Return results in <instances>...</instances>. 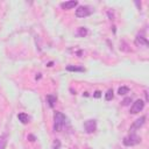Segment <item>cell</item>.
Wrapping results in <instances>:
<instances>
[{"mask_svg": "<svg viewBox=\"0 0 149 149\" xmlns=\"http://www.w3.org/2000/svg\"><path fill=\"white\" fill-rule=\"evenodd\" d=\"M66 121H68L66 116L63 113L56 111L54 113V132H61L65 126Z\"/></svg>", "mask_w": 149, "mask_h": 149, "instance_id": "obj_1", "label": "cell"}, {"mask_svg": "<svg viewBox=\"0 0 149 149\" xmlns=\"http://www.w3.org/2000/svg\"><path fill=\"white\" fill-rule=\"evenodd\" d=\"M141 142V137L139 135H136L135 133H130L128 136H126L123 140H122V143L123 146L126 147H133V146H136Z\"/></svg>", "mask_w": 149, "mask_h": 149, "instance_id": "obj_2", "label": "cell"}, {"mask_svg": "<svg viewBox=\"0 0 149 149\" xmlns=\"http://www.w3.org/2000/svg\"><path fill=\"white\" fill-rule=\"evenodd\" d=\"M93 13V9L90 7V6H78L77 9H76V16L77 17H86V16H90L91 14Z\"/></svg>", "mask_w": 149, "mask_h": 149, "instance_id": "obj_3", "label": "cell"}, {"mask_svg": "<svg viewBox=\"0 0 149 149\" xmlns=\"http://www.w3.org/2000/svg\"><path fill=\"white\" fill-rule=\"evenodd\" d=\"M144 105H146V102H144L142 99L135 100V101L132 104V106H130V109H129L130 114H137V113H140V112L144 108Z\"/></svg>", "mask_w": 149, "mask_h": 149, "instance_id": "obj_4", "label": "cell"}, {"mask_svg": "<svg viewBox=\"0 0 149 149\" xmlns=\"http://www.w3.org/2000/svg\"><path fill=\"white\" fill-rule=\"evenodd\" d=\"M84 129L87 134H92L95 132L97 129V121L94 119H90V120H86L84 122Z\"/></svg>", "mask_w": 149, "mask_h": 149, "instance_id": "obj_5", "label": "cell"}, {"mask_svg": "<svg viewBox=\"0 0 149 149\" xmlns=\"http://www.w3.org/2000/svg\"><path fill=\"white\" fill-rule=\"evenodd\" d=\"M144 122H146V116H144V115H142V116H140L139 119H136V120L132 123V126H130V128H129L130 133H135L136 129H140V128L144 125Z\"/></svg>", "mask_w": 149, "mask_h": 149, "instance_id": "obj_6", "label": "cell"}, {"mask_svg": "<svg viewBox=\"0 0 149 149\" xmlns=\"http://www.w3.org/2000/svg\"><path fill=\"white\" fill-rule=\"evenodd\" d=\"M78 6V1L77 0H71V1H64V2H61V7L63 9H72L74 7Z\"/></svg>", "mask_w": 149, "mask_h": 149, "instance_id": "obj_7", "label": "cell"}, {"mask_svg": "<svg viewBox=\"0 0 149 149\" xmlns=\"http://www.w3.org/2000/svg\"><path fill=\"white\" fill-rule=\"evenodd\" d=\"M45 100H47L48 106H49L50 108H54V106H55V104H56V101H57V97H56V95H52V94H48L47 98H45Z\"/></svg>", "mask_w": 149, "mask_h": 149, "instance_id": "obj_8", "label": "cell"}, {"mask_svg": "<svg viewBox=\"0 0 149 149\" xmlns=\"http://www.w3.org/2000/svg\"><path fill=\"white\" fill-rule=\"evenodd\" d=\"M7 141H8V134L7 133L1 134L0 135V149H6Z\"/></svg>", "mask_w": 149, "mask_h": 149, "instance_id": "obj_9", "label": "cell"}, {"mask_svg": "<svg viewBox=\"0 0 149 149\" xmlns=\"http://www.w3.org/2000/svg\"><path fill=\"white\" fill-rule=\"evenodd\" d=\"M65 69L66 71H71V72H84L85 71L83 66H76V65H68Z\"/></svg>", "mask_w": 149, "mask_h": 149, "instance_id": "obj_10", "label": "cell"}, {"mask_svg": "<svg viewBox=\"0 0 149 149\" xmlns=\"http://www.w3.org/2000/svg\"><path fill=\"white\" fill-rule=\"evenodd\" d=\"M17 119H19V121L21 122V123H23V125H27L28 122H29V116H28V114H26V113H19L17 114Z\"/></svg>", "mask_w": 149, "mask_h": 149, "instance_id": "obj_11", "label": "cell"}, {"mask_svg": "<svg viewBox=\"0 0 149 149\" xmlns=\"http://www.w3.org/2000/svg\"><path fill=\"white\" fill-rule=\"evenodd\" d=\"M135 43L136 44H143L144 47H148V41H147V38L146 37H143V36H140V35H137L136 36V38H135Z\"/></svg>", "mask_w": 149, "mask_h": 149, "instance_id": "obj_12", "label": "cell"}, {"mask_svg": "<svg viewBox=\"0 0 149 149\" xmlns=\"http://www.w3.org/2000/svg\"><path fill=\"white\" fill-rule=\"evenodd\" d=\"M87 29L85 28V27H79L78 28V30H77V35L79 36V37H85L86 35H87Z\"/></svg>", "mask_w": 149, "mask_h": 149, "instance_id": "obj_13", "label": "cell"}, {"mask_svg": "<svg viewBox=\"0 0 149 149\" xmlns=\"http://www.w3.org/2000/svg\"><path fill=\"white\" fill-rule=\"evenodd\" d=\"M129 92V87L128 86H120L119 88H118V94L119 95H125V94H127Z\"/></svg>", "mask_w": 149, "mask_h": 149, "instance_id": "obj_14", "label": "cell"}, {"mask_svg": "<svg viewBox=\"0 0 149 149\" xmlns=\"http://www.w3.org/2000/svg\"><path fill=\"white\" fill-rule=\"evenodd\" d=\"M113 97H114V94H113V90H112V88H108L107 92L105 93V100H106V101H109V100L113 99Z\"/></svg>", "mask_w": 149, "mask_h": 149, "instance_id": "obj_15", "label": "cell"}, {"mask_svg": "<svg viewBox=\"0 0 149 149\" xmlns=\"http://www.w3.org/2000/svg\"><path fill=\"white\" fill-rule=\"evenodd\" d=\"M130 102H132V98L130 97H127V98H125L122 100V105L123 106H128V105H130Z\"/></svg>", "mask_w": 149, "mask_h": 149, "instance_id": "obj_16", "label": "cell"}, {"mask_svg": "<svg viewBox=\"0 0 149 149\" xmlns=\"http://www.w3.org/2000/svg\"><path fill=\"white\" fill-rule=\"evenodd\" d=\"M93 97H94V98H100V97H101V92H100V91H95V92L93 93Z\"/></svg>", "mask_w": 149, "mask_h": 149, "instance_id": "obj_17", "label": "cell"}, {"mask_svg": "<svg viewBox=\"0 0 149 149\" xmlns=\"http://www.w3.org/2000/svg\"><path fill=\"white\" fill-rule=\"evenodd\" d=\"M28 139H29V141H31V142H34V141L36 140L34 135H28Z\"/></svg>", "mask_w": 149, "mask_h": 149, "instance_id": "obj_18", "label": "cell"}]
</instances>
